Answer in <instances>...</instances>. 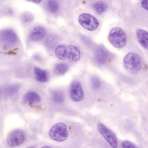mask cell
I'll list each match as a JSON object with an SVG mask.
<instances>
[{
	"instance_id": "1",
	"label": "cell",
	"mask_w": 148,
	"mask_h": 148,
	"mask_svg": "<svg viewBox=\"0 0 148 148\" xmlns=\"http://www.w3.org/2000/svg\"><path fill=\"white\" fill-rule=\"evenodd\" d=\"M125 68L129 72L136 74L140 70L142 66L140 57L137 54L130 52L124 57L123 61Z\"/></svg>"
},
{
	"instance_id": "2",
	"label": "cell",
	"mask_w": 148,
	"mask_h": 148,
	"mask_svg": "<svg viewBox=\"0 0 148 148\" xmlns=\"http://www.w3.org/2000/svg\"><path fill=\"white\" fill-rule=\"evenodd\" d=\"M108 39L113 46L118 49L124 47L127 41L125 33L122 28L118 27H114L111 30Z\"/></svg>"
},
{
	"instance_id": "3",
	"label": "cell",
	"mask_w": 148,
	"mask_h": 148,
	"mask_svg": "<svg viewBox=\"0 0 148 148\" xmlns=\"http://www.w3.org/2000/svg\"><path fill=\"white\" fill-rule=\"evenodd\" d=\"M49 135L51 138L56 141L61 142L64 141L68 136L66 125L62 123L55 124L50 129Z\"/></svg>"
},
{
	"instance_id": "4",
	"label": "cell",
	"mask_w": 148,
	"mask_h": 148,
	"mask_svg": "<svg viewBox=\"0 0 148 148\" xmlns=\"http://www.w3.org/2000/svg\"><path fill=\"white\" fill-rule=\"evenodd\" d=\"M78 21L82 27L90 31L96 30L99 24L98 20L95 17L86 13L80 14L79 16Z\"/></svg>"
},
{
	"instance_id": "5",
	"label": "cell",
	"mask_w": 148,
	"mask_h": 148,
	"mask_svg": "<svg viewBox=\"0 0 148 148\" xmlns=\"http://www.w3.org/2000/svg\"><path fill=\"white\" fill-rule=\"evenodd\" d=\"M97 129L99 132L113 148L117 147V138L112 132L101 123L98 125Z\"/></svg>"
},
{
	"instance_id": "6",
	"label": "cell",
	"mask_w": 148,
	"mask_h": 148,
	"mask_svg": "<svg viewBox=\"0 0 148 148\" xmlns=\"http://www.w3.org/2000/svg\"><path fill=\"white\" fill-rule=\"evenodd\" d=\"M25 139L24 133L21 130H15L9 134L7 137V142L10 146L15 147L22 144Z\"/></svg>"
},
{
	"instance_id": "7",
	"label": "cell",
	"mask_w": 148,
	"mask_h": 148,
	"mask_svg": "<svg viewBox=\"0 0 148 148\" xmlns=\"http://www.w3.org/2000/svg\"><path fill=\"white\" fill-rule=\"evenodd\" d=\"M0 39L7 44L13 45L17 42L18 37L13 30L5 29L0 31Z\"/></svg>"
},
{
	"instance_id": "8",
	"label": "cell",
	"mask_w": 148,
	"mask_h": 148,
	"mask_svg": "<svg viewBox=\"0 0 148 148\" xmlns=\"http://www.w3.org/2000/svg\"><path fill=\"white\" fill-rule=\"evenodd\" d=\"M69 93L71 98L75 101H79L84 98V92L81 85L78 82L75 81L72 82L71 85Z\"/></svg>"
},
{
	"instance_id": "9",
	"label": "cell",
	"mask_w": 148,
	"mask_h": 148,
	"mask_svg": "<svg viewBox=\"0 0 148 148\" xmlns=\"http://www.w3.org/2000/svg\"><path fill=\"white\" fill-rule=\"evenodd\" d=\"M47 34V30L44 27L40 26H36L30 32L29 37L32 40L38 41L43 38Z\"/></svg>"
},
{
	"instance_id": "10",
	"label": "cell",
	"mask_w": 148,
	"mask_h": 148,
	"mask_svg": "<svg viewBox=\"0 0 148 148\" xmlns=\"http://www.w3.org/2000/svg\"><path fill=\"white\" fill-rule=\"evenodd\" d=\"M136 36L139 43L145 49L148 48V34L147 31L141 29L136 31Z\"/></svg>"
},
{
	"instance_id": "11",
	"label": "cell",
	"mask_w": 148,
	"mask_h": 148,
	"mask_svg": "<svg viewBox=\"0 0 148 148\" xmlns=\"http://www.w3.org/2000/svg\"><path fill=\"white\" fill-rule=\"evenodd\" d=\"M67 56L70 60L73 61L78 60L80 57V53L79 49L73 45L68 46L67 48Z\"/></svg>"
},
{
	"instance_id": "12",
	"label": "cell",
	"mask_w": 148,
	"mask_h": 148,
	"mask_svg": "<svg viewBox=\"0 0 148 148\" xmlns=\"http://www.w3.org/2000/svg\"><path fill=\"white\" fill-rule=\"evenodd\" d=\"M34 70L36 79L37 81L41 82L47 81L49 76L47 71L36 67L34 68Z\"/></svg>"
},
{
	"instance_id": "13",
	"label": "cell",
	"mask_w": 148,
	"mask_h": 148,
	"mask_svg": "<svg viewBox=\"0 0 148 148\" xmlns=\"http://www.w3.org/2000/svg\"><path fill=\"white\" fill-rule=\"evenodd\" d=\"M96 60L101 64L103 63L107 60L108 57V52L103 48H99L96 52Z\"/></svg>"
},
{
	"instance_id": "14",
	"label": "cell",
	"mask_w": 148,
	"mask_h": 148,
	"mask_svg": "<svg viewBox=\"0 0 148 148\" xmlns=\"http://www.w3.org/2000/svg\"><path fill=\"white\" fill-rule=\"evenodd\" d=\"M55 53L59 59L65 60L67 56L66 48L63 45H59L56 48Z\"/></svg>"
},
{
	"instance_id": "15",
	"label": "cell",
	"mask_w": 148,
	"mask_h": 148,
	"mask_svg": "<svg viewBox=\"0 0 148 148\" xmlns=\"http://www.w3.org/2000/svg\"><path fill=\"white\" fill-rule=\"evenodd\" d=\"M25 100L28 102L33 103L40 102L41 98L37 93L34 92H30L27 93L24 97Z\"/></svg>"
},
{
	"instance_id": "16",
	"label": "cell",
	"mask_w": 148,
	"mask_h": 148,
	"mask_svg": "<svg viewBox=\"0 0 148 148\" xmlns=\"http://www.w3.org/2000/svg\"><path fill=\"white\" fill-rule=\"evenodd\" d=\"M94 10L98 14H101L107 10L108 5L105 2L99 1L94 3L92 5Z\"/></svg>"
},
{
	"instance_id": "17",
	"label": "cell",
	"mask_w": 148,
	"mask_h": 148,
	"mask_svg": "<svg viewBox=\"0 0 148 148\" xmlns=\"http://www.w3.org/2000/svg\"><path fill=\"white\" fill-rule=\"evenodd\" d=\"M47 7L48 11L51 13L56 12L59 8L58 3L56 0H47Z\"/></svg>"
},
{
	"instance_id": "18",
	"label": "cell",
	"mask_w": 148,
	"mask_h": 148,
	"mask_svg": "<svg viewBox=\"0 0 148 148\" xmlns=\"http://www.w3.org/2000/svg\"><path fill=\"white\" fill-rule=\"evenodd\" d=\"M68 69V65L64 63H60L56 64L54 67L55 73L58 75H61L65 73Z\"/></svg>"
},
{
	"instance_id": "19",
	"label": "cell",
	"mask_w": 148,
	"mask_h": 148,
	"mask_svg": "<svg viewBox=\"0 0 148 148\" xmlns=\"http://www.w3.org/2000/svg\"><path fill=\"white\" fill-rule=\"evenodd\" d=\"M51 97L53 101L58 103L63 102L64 99L63 93L60 90H55L53 91L52 93Z\"/></svg>"
},
{
	"instance_id": "20",
	"label": "cell",
	"mask_w": 148,
	"mask_h": 148,
	"mask_svg": "<svg viewBox=\"0 0 148 148\" xmlns=\"http://www.w3.org/2000/svg\"><path fill=\"white\" fill-rule=\"evenodd\" d=\"M19 88L18 86L17 85L10 86L5 89L4 94L7 96H12L17 92Z\"/></svg>"
},
{
	"instance_id": "21",
	"label": "cell",
	"mask_w": 148,
	"mask_h": 148,
	"mask_svg": "<svg viewBox=\"0 0 148 148\" xmlns=\"http://www.w3.org/2000/svg\"><path fill=\"white\" fill-rule=\"evenodd\" d=\"M21 19L23 23L28 24L30 23L33 21L34 16L30 12H25L21 15Z\"/></svg>"
},
{
	"instance_id": "22",
	"label": "cell",
	"mask_w": 148,
	"mask_h": 148,
	"mask_svg": "<svg viewBox=\"0 0 148 148\" xmlns=\"http://www.w3.org/2000/svg\"><path fill=\"white\" fill-rule=\"evenodd\" d=\"M91 83L93 87L95 88H98L100 87L101 82L97 77H93L91 79Z\"/></svg>"
},
{
	"instance_id": "23",
	"label": "cell",
	"mask_w": 148,
	"mask_h": 148,
	"mask_svg": "<svg viewBox=\"0 0 148 148\" xmlns=\"http://www.w3.org/2000/svg\"><path fill=\"white\" fill-rule=\"evenodd\" d=\"M121 146L124 148H136V147L133 143L127 140L122 142L121 143Z\"/></svg>"
},
{
	"instance_id": "24",
	"label": "cell",
	"mask_w": 148,
	"mask_h": 148,
	"mask_svg": "<svg viewBox=\"0 0 148 148\" xmlns=\"http://www.w3.org/2000/svg\"><path fill=\"white\" fill-rule=\"evenodd\" d=\"M141 5L142 7L145 9L148 10V0H142Z\"/></svg>"
},
{
	"instance_id": "25",
	"label": "cell",
	"mask_w": 148,
	"mask_h": 148,
	"mask_svg": "<svg viewBox=\"0 0 148 148\" xmlns=\"http://www.w3.org/2000/svg\"><path fill=\"white\" fill-rule=\"evenodd\" d=\"M29 2H32L36 4L40 3L43 0H26Z\"/></svg>"
},
{
	"instance_id": "26",
	"label": "cell",
	"mask_w": 148,
	"mask_h": 148,
	"mask_svg": "<svg viewBox=\"0 0 148 148\" xmlns=\"http://www.w3.org/2000/svg\"><path fill=\"white\" fill-rule=\"evenodd\" d=\"M49 147V146H44V147Z\"/></svg>"
}]
</instances>
